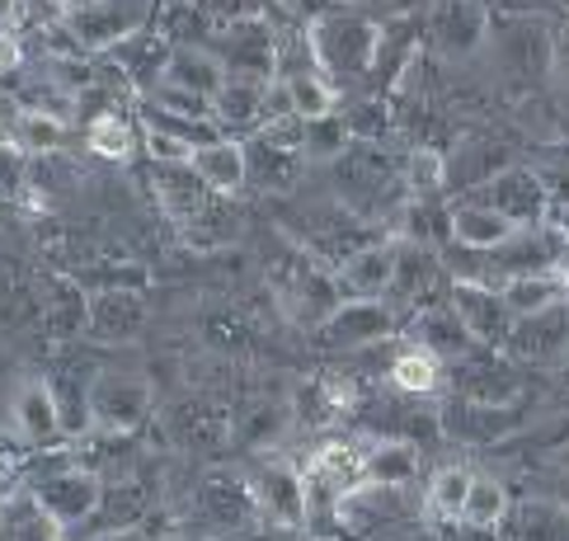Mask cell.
<instances>
[{
  "instance_id": "6da1fadb",
  "label": "cell",
  "mask_w": 569,
  "mask_h": 541,
  "mask_svg": "<svg viewBox=\"0 0 569 541\" xmlns=\"http://www.w3.org/2000/svg\"><path fill=\"white\" fill-rule=\"evenodd\" d=\"M311 52H316V67L320 76L330 80H353V76H368L377 62V43H381V24L358 10H330V14H316L311 19Z\"/></svg>"
},
{
  "instance_id": "7a4b0ae2",
  "label": "cell",
  "mask_w": 569,
  "mask_h": 541,
  "mask_svg": "<svg viewBox=\"0 0 569 541\" xmlns=\"http://www.w3.org/2000/svg\"><path fill=\"white\" fill-rule=\"evenodd\" d=\"M400 330V311L386 297H343V302L311 330L320 349L335 353H358V349H377Z\"/></svg>"
},
{
  "instance_id": "3957f363",
  "label": "cell",
  "mask_w": 569,
  "mask_h": 541,
  "mask_svg": "<svg viewBox=\"0 0 569 541\" xmlns=\"http://www.w3.org/2000/svg\"><path fill=\"white\" fill-rule=\"evenodd\" d=\"M86 405H90V424L104 429V433H132L141 429V419L151 414L156 405V391L147 377L123 372V368H109L99 372L94 382L86 387Z\"/></svg>"
},
{
  "instance_id": "277c9868",
  "label": "cell",
  "mask_w": 569,
  "mask_h": 541,
  "mask_svg": "<svg viewBox=\"0 0 569 541\" xmlns=\"http://www.w3.org/2000/svg\"><path fill=\"white\" fill-rule=\"evenodd\" d=\"M259 509H254V494H250V480L227 475V471H208L202 485L193 494V532H202V541H217L236 532L240 523H250Z\"/></svg>"
},
{
  "instance_id": "5b68a950",
  "label": "cell",
  "mask_w": 569,
  "mask_h": 541,
  "mask_svg": "<svg viewBox=\"0 0 569 541\" xmlns=\"http://www.w3.org/2000/svg\"><path fill=\"white\" fill-rule=\"evenodd\" d=\"M212 52L221 57L227 76H254V80L278 76V38L263 14H236L231 24L217 33Z\"/></svg>"
},
{
  "instance_id": "8992f818",
  "label": "cell",
  "mask_w": 569,
  "mask_h": 541,
  "mask_svg": "<svg viewBox=\"0 0 569 541\" xmlns=\"http://www.w3.org/2000/svg\"><path fill=\"white\" fill-rule=\"evenodd\" d=\"M33 499L52 513L57 528H76L86 518H94L99 504H104V480L90 467H57L33 480Z\"/></svg>"
},
{
  "instance_id": "52a82bcc",
  "label": "cell",
  "mask_w": 569,
  "mask_h": 541,
  "mask_svg": "<svg viewBox=\"0 0 569 541\" xmlns=\"http://www.w3.org/2000/svg\"><path fill=\"white\" fill-rule=\"evenodd\" d=\"M278 297H282V307H288V315L297 320V325H311V330L343 302L339 278L325 273L320 264H311L307 254H292V264L278 269Z\"/></svg>"
},
{
  "instance_id": "ba28073f",
  "label": "cell",
  "mask_w": 569,
  "mask_h": 541,
  "mask_svg": "<svg viewBox=\"0 0 569 541\" xmlns=\"http://www.w3.org/2000/svg\"><path fill=\"white\" fill-rule=\"evenodd\" d=\"M250 494H254V509L269 518L273 528L307 523V480H301V471H292L288 462H278V457H263L254 467Z\"/></svg>"
},
{
  "instance_id": "9c48e42d",
  "label": "cell",
  "mask_w": 569,
  "mask_h": 541,
  "mask_svg": "<svg viewBox=\"0 0 569 541\" xmlns=\"http://www.w3.org/2000/svg\"><path fill=\"white\" fill-rule=\"evenodd\" d=\"M452 311L461 315V325L471 330V339L480 349H495L508 344V330H513V311L503 307V297L495 283H480V278H457L452 283Z\"/></svg>"
},
{
  "instance_id": "30bf717a",
  "label": "cell",
  "mask_w": 569,
  "mask_h": 541,
  "mask_svg": "<svg viewBox=\"0 0 569 541\" xmlns=\"http://www.w3.org/2000/svg\"><path fill=\"white\" fill-rule=\"evenodd\" d=\"M503 349L513 353L518 363H537V368L565 363L569 358V302L541 311V315H518Z\"/></svg>"
},
{
  "instance_id": "8fae6325",
  "label": "cell",
  "mask_w": 569,
  "mask_h": 541,
  "mask_svg": "<svg viewBox=\"0 0 569 541\" xmlns=\"http://www.w3.org/2000/svg\"><path fill=\"white\" fill-rule=\"evenodd\" d=\"M62 29L71 33L76 52H109V48H123V38L141 29V14L109 6V0H86V6L62 14Z\"/></svg>"
},
{
  "instance_id": "7c38bea8",
  "label": "cell",
  "mask_w": 569,
  "mask_h": 541,
  "mask_svg": "<svg viewBox=\"0 0 569 541\" xmlns=\"http://www.w3.org/2000/svg\"><path fill=\"white\" fill-rule=\"evenodd\" d=\"M429 38L442 57L452 62H471V57L490 43V14L476 0H442L429 19Z\"/></svg>"
},
{
  "instance_id": "4fadbf2b",
  "label": "cell",
  "mask_w": 569,
  "mask_h": 541,
  "mask_svg": "<svg viewBox=\"0 0 569 541\" xmlns=\"http://www.w3.org/2000/svg\"><path fill=\"white\" fill-rule=\"evenodd\" d=\"M480 203H490L495 212H503L513 227H541L546 222V208H551V193H546L541 174L537 170H503L499 179H490L485 189H476Z\"/></svg>"
},
{
  "instance_id": "5bb4252c",
  "label": "cell",
  "mask_w": 569,
  "mask_h": 541,
  "mask_svg": "<svg viewBox=\"0 0 569 541\" xmlns=\"http://www.w3.org/2000/svg\"><path fill=\"white\" fill-rule=\"evenodd\" d=\"M442 259L433 246H415V240H396V273H391V288H386V302L396 311H410L419 302L442 288Z\"/></svg>"
},
{
  "instance_id": "9a60e30c",
  "label": "cell",
  "mask_w": 569,
  "mask_h": 541,
  "mask_svg": "<svg viewBox=\"0 0 569 541\" xmlns=\"http://www.w3.org/2000/svg\"><path fill=\"white\" fill-rule=\"evenodd\" d=\"M147 330V302L132 288H104L90 297V315H86V334L99 344H132Z\"/></svg>"
},
{
  "instance_id": "2e32d148",
  "label": "cell",
  "mask_w": 569,
  "mask_h": 541,
  "mask_svg": "<svg viewBox=\"0 0 569 541\" xmlns=\"http://www.w3.org/2000/svg\"><path fill=\"white\" fill-rule=\"evenodd\" d=\"M503 170H513V151L495 137H466L457 142V151L447 156V189H485L490 179H499Z\"/></svg>"
},
{
  "instance_id": "e0dca14e",
  "label": "cell",
  "mask_w": 569,
  "mask_h": 541,
  "mask_svg": "<svg viewBox=\"0 0 569 541\" xmlns=\"http://www.w3.org/2000/svg\"><path fill=\"white\" fill-rule=\"evenodd\" d=\"M522 227H513L503 212H495L490 203H480V198H466L447 212V236L457 240L461 250H476V254H495L503 240H513Z\"/></svg>"
},
{
  "instance_id": "ac0fdd59",
  "label": "cell",
  "mask_w": 569,
  "mask_h": 541,
  "mask_svg": "<svg viewBox=\"0 0 569 541\" xmlns=\"http://www.w3.org/2000/svg\"><path fill=\"white\" fill-rule=\"evenodd\" d=\"M410 344L429 349L433 358H442V363H461L466 353L480 349L476 339H471V330L461 325V315L452 311V302H447V307H429V311H415V320H410Z\"/></svg>"
},
{
  "instance_id": "d6986e66",
  "label": "cell",
  "mask_w": 569,
  "mask_h": 541,
  "mask_svg": "<svg viewBox=\"0 0 569 541\" xmlns=\"http://www.w3.org/2000/svg\"><path fill=\"white\" fill-rule=\"evenodd\" d=\"M457 382H461V400H480V405H518V395H522L518 377L499 363L495 349L466 353Z\"/></svg>"
},
{
  "instance_id": "ffe728a7",
  "label": "cell",
  "mask_w": 569,
  "mask_h": 541,
  "mask_svg": "<svg viewBox=\"0 0 569 541\" xmlns=\"http://www.w3.org/2000/svg\"><path fill=\"white\" fill-rule=\"evenodd\" d=\"M14 424L24 433V443L33 448H48L67 433V419H62V400H57L52 382H24L14 395Z\"/></svg>"
},
{
  "instance_id": "44dd1931",
  "label": "cell",
  "mask_w": 569,
  "mask_h": 541,
  "mask_svg": "<svg viewBox=\"0 0 569 541\" xmlns=\"http://www.w3.org/2000/svg\"><path fill=\"white\" fill-rule=\"evenodd\" d=\"M269 86H273V80L227 76V86L212 94V118H217V128H236V132H254V128H263V109H269Z\"/></svg>"
},
{
  "instance_id": "7402d4cb",
  "label": "cell",
  "mask_w": 569,
  "mask_h": 541,
  "mask_svg": "<svg viewBox=\"0 0 569 541\" xmlns=\"http://www.w3.org/2000/svg\"><path fill=\"white\" fill-rule=\"evenodd\" d=\"M193 170L208 184V193H236L250 184V151L236 142V137H212L193 151Z\"/></svg>"
},
{
  "instance_id": "603a6c76",
  "label": "cell",
  "mask_w": 569,
  "mask_h": 541,
  "mask_svg": "<svg viewBox=\"0 0 569 541\" xmlns=\"http://www.w3.org/2000/svg\"><path fill=\"white\" fill-rule=\"evenodd\" d=\"M391 273H396V240H386V246H362L335 269L343 297H386Z\"/></svg>"
},
{
  "instance_id": "cb8c5ba5",
  "label": "cell",
  "mask_w": 569,
  "mask_h": 541,
  "mask_svg": "<svg viewBox=\"0 0 569 541\" xmlns=\"http://www.w3.org/2000/svg\"><path fill=\"white\" fill-rule=\"evenodd\" d=\"M160 80L174 86V90H189V94L212 99L221 86H227V67H221V57L212 48H174V52H166Z\"/></svg>"
},
{
  "instance_id": "d4e9b609",
  "label": "cell",
  "mask_w": 569,
  "mask_h": 541,
  "mask_svg": "<svg viewBox=\"0 0 569 541\" xmlns=\"http://www.w3.org/2000/svg\"><path fill=\"white\" fill-rule=\"evenodd\" d=\"M499 62L508 71H518V76H537V71H551L556 67V43H551V33H546L541 24H508L499 33Z\"/></svg>"
},
{
  "instance_id": "484cf974",
  "label": "cell",
  "mask_w": 569,
  "mask_h": 541,
  "mask_svg": "<svg viewBox=\"0 0 569 541\" xmlns=\"http://www.w3.org/2000/svg\"><path fill=\"white\" fill-rule=\"evenodd\" d=\"M156 193H160V208L184 227L208 212V184L198 179L193 166H156Z\"/></svg>"
},
{
  "instance_id": "4316f807",
  "label": "cell",
  "mask_w": 569,
  "mask_h": 541,
  "mask_svg": "<svg viewBox=\"0 0 569 541\" xmlns=\"http://www.w3.org/2000/svg\"><path fill=\"white\" fill-rule=\"evenodd\" d=\"M362 475H368L372 485L410 490L419 475V448L410 438H377V443L362 452Z\"/></svg>"
},
{
  "instance_id": "83f0119b",
  "label": "cell",
  "mask_w": 569,
  "mask_h": 541,
  "mask_svg": "<svg viewBox=\"0 0 569 541\" xmlns=\"http://www.w3.org/2000/svg\"><path fill=\"white\" fill-rule=\"evenodd\" d=\"M499 297H503V307L513 311V320H518V315H541L551 307H565L569 288H565L560 273H518V278H503Z\"/></svg>"
},
{
  "instance_id": "f1b7e54d",
  "label": "cell",
  "mask_w": 569,
  "mask_h": 541,
  "mask_svg": "<svg viewBox=\"0 0 569 541\" xmlns=\"http://www.w3.org/2000/svg\"><path fill=\"white\" fill-rule=\"evenodd\" d=\"M415 67H419V38H415V29L405 24V19H396V24H381L377 62H372L368 76L377 80L381 90H396Z\"/></svg>"
},
{
  "instance_id": "f546056e",
  "label": "cell",
  "mask_w": 569,
  "mask_h": 541,
  "mask_svg": "<svg viewBox=\"0 0 569 541\" xmlns=\"http://www.w3.org/2000/svg\"><path fill=\"white\" fill-rule=\"evenodd\" d=\"M513 429V405H480V400H457L447 410V433L461 443H499Z\"/></svg>"
},
{
  "instance_id": "4dcf8cb0",
  "label": "cell",
  "mask_w": 569,
  "mask_h": 541,
  "mask_svg": "<svg viewBox=\"0 0 569 541\" xmlns=\"http://www.w3.org/2000/svg\"><path fill=\"white\" fill-rule=\"evenodd\" d=\"M62 528L52 523V513L38 504L33 490L24 494H10L0 504V541H57Z\"/></svg>"
},
{
  "instance_id": "1f68e13d",
  "label": "cell",
  "mask_w": 569,
  "mask_h": 541,
  "mask_svg": "<svg viewBox=\"0 0 569 541\" xmlns=\"http://www.w3.org/2000/svg\"><path fill=\"white\" fill-rule=\"evenodd\" d=\"M278 90H282V104H288V113L301 118V123L339 113V90H335V80H330V76H320V71L292 76V80H278Z\"/></svg>"
},
{
  "instance_id": "d6a6232c",
  "label": "cell",
  "mask_w": 569,
  "mask_h": 541,
  "mask_svg": "<svg viewBox=\"0 0 569 541\" xmlns=\"http://www.w3.org/2000/svg\"><path fill=\"white\" fill-rule=\"evenodd\" d=\"M48 334L52 339H76L86 334V315H90V297L80 292L71 278H48Z\"/></svg>"
},
{
  "instance_id": "836d02e7",
  "label": "cell",
  "mask_w": 569,
  "mask_h": 541,
  "mask_svg": "<svg viewBox=\"0 0 569 541\" xmlns=\"http://www.w3.org/2000/svg\"><path fill=\"white\" fill-rule=\"evenodd\" d=\"M391 387L405 395H433L442 387V358L419 344H400V353L391 358Z\"/></svg>"
},
{
  "instance_id": "e575fe53",
  "label": "cell",
  "mask_w": 569,
  "mask_h": 541,
  "mask_svg": "<svg viewBox=\"0 0 569 541\" xmlns=\"http://www.w3.org/2000/svg\"><path fill=\"white\" fill-rule=\"evenodd\" d=\"M508 518V490L499 485L495 475H471V490H466V504H461V528H476V532H495Z\"/></svg>"
},
{
  "instance_id": "d590c367",
  "label": "cell",
  "mask_w": 569,
  "mask_h": 541,
  "mask_svg": "<svg viewBox=\"0 0 569 541\" xmlns=\"http://www.w3.org/2000/svg\"><path fill=\"white\" fill-rule=\"evenodd\" d=\"M10 142L24 151V156H57L67 142V123L62 118H52V113H38V109H19L14 118V128H10Z\"/></svg>"
},
{
  "instance_id": "8d00e7d4",
  "label": "cell",
  "mask_w": 569,
  "mask_h": 541,
  "mask_svg": "<svg viewBox=\"0 0 569 541\" xmlns=\"http://www.w3.org/2000/svg\"><path fill=\"white\" fill-rule=\"evenodd\" d=\"M349 147H353L349 118L330 113V118H311V123H301V160H311V166L349 156Z\"/></svg>"
},
{
  "instance_id": "74e56055",
  "label": "cell",
  "mask_w": 569,
  "mask_h": 541,
  "mask_svg": "<svg viewBox=\"0 0 569 541\" xmlns=\"http://www.w3.org/2000/svg\"><path fill=\"white\" fill-rule=\"evenodd\" d=\"M250 151V179L263 189H292L297 184V174H301V151H282L273 142H259L246 147Z\"/></svg>"
},
{
  "instance_id": "f35d334b",
  "label": "cell",
  "mask_w": 569,
  "mask_h": 541,
  "mask_svg": "<svg viewBox=\"0 0 569 541\" xmlns=\"http://www.w3.org/2000/svg\"><path fill=\"white\" fill-rule=\"evenodd\" d=\"M141 142V132L128 123L123 113H99L90 118V128H86V147L94 156H104V160H128Z\"/></svg>"
},
{
  "instance_id": "ab89813d",
  "label": "cell",
  "mask_w": 569,
  "mask_h": 541,
  "mask_svg": "<svg viewBox=\"0 0 569 541\" xmlns=\"http://www.w3.org/2000/svg\"><path fill=\"white\" fill-rule=\"evenodd\" d=\"M518 541H569V509L527 499L518 509Z\"/></svg>"
},
{
  "instance_id": "60d3db41",
  "label": "cell",
  "mask_w": 569,
  "mask_h": 541,
  "mask_svg": "<svg viewBox=\"0 0 569 541\" xmlns=\"http://www.w3.org/2000/svg\"><path fill=\"white\" fill-rule=\"evenodd\" d=\"M471 467L466 462H452V467H438L433 480H429V509L438 518H461V504H466V490H471Z\"/></svg>"
},
{
  "instance_id": "b9f144b4",
  "label": "cell",
  "mask_w": 569,
  "mask_h": 541,
  "mask_svg": "<svg viewBox=\"0 0 569 541\" xmlns=\"http://www.w3.org/2000/svg\"><path fill=\"white\" fill-rule=\"evenodd\" d=\"M141 147H147L151 166H193V151H198L193 137L170 132V128H156V123L141 128Z\"/></svg>"
},
{
  "instance_id": "7bdbcfd3",
  "label": "cell",
  "mask_w": 569,
  "mask_h": 541,
  "mask_svg": "<svg viewBox=\"0 0 569 541\" xmlns=\"http://www.w3.org/2000/svg\"><path fill=\"white\" fill-rule=\"evenodd\" d=\"M405 184H410V193L415 198H423L429 203L433 193H442L447 189V156H438V151H415L410 160H405Z\"/></svg>"
},
{
  "instance_id": "ee69618b",
  "label": "cell",
  "mask_w": 569,
  "mask_h": 541,
  "mask_svg": "<svg viewBox=\"0 0 569 541\" xmlns=\"http://www.w3.org/2000/svg\"><path fill=\"white\" fill-rule=\"evenodd\" d=\"M282 419H288V410H259V414L250 419V429H240L236 438H240V443H246V448H269L273 438H278L282 429H288V424H282Z\"/></svg>"
},
{
  "instance_id": "f6af8a7d",
  "label": "cell",
  "mask_w": 569,
  "mask_h": 541,
  "mask_svg": "<svg viewBox=\"0 0 569 541\" xmlns=\"http://www.w3.org/2000/svg\"><path fill=\"white\" fill-rule=\"evenodd\" d=\"M372 541H442L433 528H423L415 523V518H396V523H386L372 532Z\"/></svg>"
},
{
  "instance_id": "bcb514c9",
  "label": "cell",
  "mask_w": 569,
  "mask_h": 541,
  "mask_svg": "<svg viewBox=\"0 0 569 541\" xmlns=\"http://www.w3.org/2000/svg\"><path fill=\"white\" fill-rule=\"evenodd\" d=\"M19 67H24V43H19V33L0 29V76H10Z\"/></svg>"
},
{
  "instance_id": "7dc6e473",
  "label": "cell",
  "mask_w": 569,
  "mask_h": 541,
  "mask_svg": "<svg viewBox=\"0 0 569 541\" xmlns=\"http://www.w3.org/2000/svg\"><path fill=\"white\" fill-rule=\"evenodd\" d=\"M90 541H147V532H141V528H109V532H99Z\"/></svg>"
},
{
  "instance_id": "c3c4849f",
  "label": "cell",
  "mask_w": 569,
  "mask_h": 541,
  "mask_svg": "<svg viewBox=\"0 0 569 541\" xmlns=\"http://www.w3.org/2000/svg\"><path fill=\"white\" fill-rule=\"evenodd\" d=\"M19 10H24V0H0V29H10L19 19Z\"/></svg>"
},
{
  "instance_id": "681fc988",
  "label": "cell",
  "mask_w": 569,
  "mask_h": 541,
  "mask_svg": "<svg viewBox=\"0 0 569 541\" xmlns=\"http://www.w3.org/2000/svg\"><path fill=\"white\" fill-rule=\"evenodd\" d=\"M556 273L565 278V288H569V240H565V250H560V264H556Z\"/></svg>"
},
{
  "instance_id": "f907efd6",
  "label": "cell",
  "mask_w": 569,
  "mask_h": 541,
  "mask_svg": "<svg viewBox=\"0 0 569 541\" xmlns=\"http://www.w3.org/2000/svg\"><path fill=\"white\" fill-rule=\"evenodd\" d=\"M556 67L569 76V43H560V48H556Z\"/></svg>"
},
{
  "instance_id": "816d5d0a",
  "label": "cell",
  "mask_w": 569,
  "mask_h": 541,
  "mask_svg": "<svg viewBox=\"0 0 569 541\" xmlns=\"http://www.w3.org/2000/svg\"><path fill=\"white\" fill-rule=\"evenodd\" d=\"M52 6H57V10H62V14H71L76 6H86V0H52Z\"/></svg>"
},
{
  "instance_id": "f5cc1de1",
  "label": "cell",
  "mask_w": 569,
  "mask_h": 541,
  "mask_svg": "<svg viewBox=\"0 0 569 541\" xmlns=\"http://www.w3.org/2000/svg\"><path fill=\"white\" fill-rule=\"evenodd\" d=\"M565 509H569V485H565Z\"/></svg>"
},
{
  "instance_id": "db71d44e",
  "label": "cell",
  "mask_w": 569,
  "mask_h": 541,
  "mask_svg": "<svg viewBox=\"0 0 569 541\" xmlns=\"http://www.w3.org/2000/svg\"><path fill=\"white\" fill-rule=\"evenodd\" d=\"M160 541H174V537H160Z\"/></svg>"
},
{
  "instance_id": "11a10c76",
  "label": "cell",
  "mask_w": 569,
  "mask_h": 541,
  "mask_svg": "<svg viewBox=\"0 0 569 541\" xmlns=\"http://www.w3.org/2000/svg\"><path fill=\"white\" fill-rule=\"evenodd\" d=\"M282 6H292V0H282Z\"/></svg>"
},
{
  "instance_id": "9f6ffc18",
  "label": "cell",
  "mask_w": 569,
  "mask_h": 541,
  "mask_svg": "<svg viewBox=\"0 0 569 541\" xmlns=\"http://www.w3.org/2000/svg\"><path fill=\"white\" fill-rule=\"evenodd\" d=\"M565 368H569V358H565Z\"/></svg>"
},
{
  "instance_id": "6f0895ef",
  "label": "cell",
  "mask_w": 569,
  "mask_h": 541,
  "mask_svg": "<svg viewBox=\"0 0 569 541\" xmlns=\"http://www.w3.org/2000/svg\"><path fill=\"white\" fill-rule=\"evenodd\" d=\"M57 541H62V537H57Z\"/></svg>"
}]
</instances>
